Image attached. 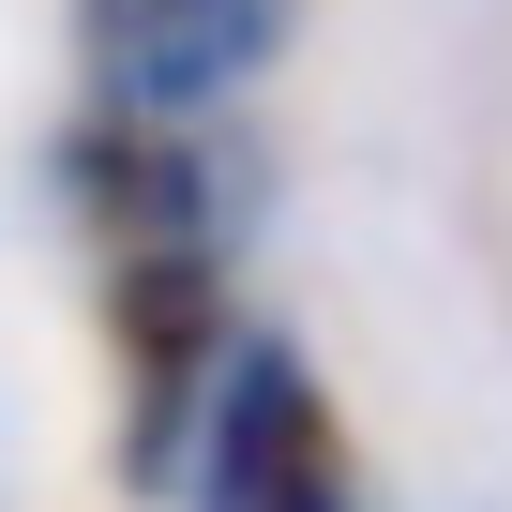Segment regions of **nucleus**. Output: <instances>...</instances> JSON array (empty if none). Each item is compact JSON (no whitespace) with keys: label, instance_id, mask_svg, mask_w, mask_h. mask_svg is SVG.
I'll return each mask as SVG.
<instances>
[{"label":"nucleus","instance_id":"obj_2","mask_svg":"<svg viewBox=\"0 0 512 512\" xmlns=\"http://www.w3.org/2000/svg\"><path fill=\"white\" fill-rule=\"evenodd\" d=\"M166 512H377V467H362L347 392L287 332H241V362L211 377V422H196Z\"/></svg>","mask_w":512,"mask_h":512},{"label":"nucleus","instance_id":"obj_1","mask_svg":"<svg viewBox=\"0 0 512 512\" xmlns=\"http://www.w3.org/2000/svg\"><path fill=\"white\" fill-rule=\"evenodd\" d=\"M256 196H272V151L241 121H151V106L61 121V211L91 241V317H106V437H121L136 497H181L211 377L256 332L241 317Z\"/></svg>","mask_w":512,"mask_h":512},{"label":"nucleus","instance_id":"obj_3","mask_svg":"<svg viewBox=\"0 0 512 512\" xmlns=\"http://www.w3.org/2000/svg\"><path fill=\"white\" fill-rule=\"evenodd\" d=\"M61 16L91 106H151V121H241L256 76L302 46V0H61Z\"/></svg>","mask_w":512,"mask_h":512}]
</instances>
